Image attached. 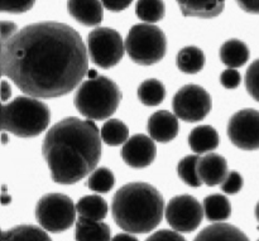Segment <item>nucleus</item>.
<instances>
[{"label":"nucleus","mask_w":259,"mask_h":241,"mask_svg":"<svg viewBox=\"0 0 259 241\" xmlns=\"http://www.w3.org/2000/svg\"><path fill=\"white\" fill-rule=\"evenodd\" d=\"M240 9L250 14H259V0H235Z\"/></svg>","instance_id":"obj_37"},{"label":"nucleus","mask_w":259,"mask_h":241,"mask_svg":"<svg viewBox=\"0 0 259 241\" xmlns=\"http://www.w3.org/2000/svg\"><path fill=\"white\" fill-rule=\"evenodd\" d=\"M146 241H186V239L175 230H159L153 232Z\"/></svg>","instance_id":"obj_34"},{"label":"nucleus","mask_w":259,"mask_h":241,"mask_svg":"<svg viewBox=\"0 0 259 241\" xmlns=\"http://www.w3.org/2000/svg\"><path fill=\"white\" fill-rule=\"evenodd\" d=\"M67 10L76 22L94 27L103 22L104 5L100 0H67Z\"/></svg>","instance_id":"obj_15"},{"label":"nucleus","mask_w":259,"mask_h":241,"mask_svg":"<svg viewBox=\"0 0 259 241\" xmlns=\"http://www.w3.org/2000/svg\"><path fill=\"white\" fill-rule=\"evenodd\" d=\"M111 241H139L131 232H120V234L115 235V236L111 239Z\"/></svg>","instance_id":"obj_39"},{"label":"nucleus","mask_w":259,"mask_h":241,"mask_svg":"<svg viewBox=\"0 0 259 241\" xmlns=\"http://www.w3.org/2000/svg\"><path fill=\"white\" fill-rule=\"evenodd\" d=\"M189 146L195 154H207L219 147V134L211 125H200L192 129Z\"/></svg>","instance_id":"obj_17"},{"label":"nucleus","mask_w":259,"mask_h":241,"mask_svg":"<svg viewBox=\"0 0 259 241\" xmlns=\"http://www.w3.org/2000/svg\"><path fill=\"white\" fill-rule=\"evenodd\" d=\"M255 217H257V221L259 222V201H258L257 206H255Z\"/></svg>","instance_id":"obj_42"},{"label":"nucleus","mask_w":259,"mask_h":241,"mask_svg":"<svg viewBox=\"0 0 259 241\" xmlns=\"http://www.w3.org/2000/svg\"><path fill=\"white\" fill-rule=\"evenodd\" d=\"M242 82V76L235 68H227L220 75V83L228 90H234Z\"/></svg>","instance_id":"obj_33"},{"label":"nucleus","mask_w":259,"mask_h":241,"mask_svg":"<svg viewBox=\"0 0 259 241\" xmlns=\"http://www.w3.org/2000/svg\"><path fill=\"white\" fill-rule=\"evenodd\" d=\"M185 17L211 19L223 13L225 0H176Z\"/></svg>","instance_id":"obj_16"},{"label":"nucleus","mask_w":259,"mask_h":241,"mask_svg":"<svg viewBox=\"0 0 259 241\" xmlns=\"http://www.w3.org/2000/svg\"><path fill=\"white\" fill-rule=\"evenodd\" d=\"M76 241H111V231L108 224L78 217L75 231Z\"/></svg>","instance_id":"obj_19"},{"label":"nucleus","mask_w":259,"mask_h":241,"mask_svg":"<svg viewBox=\"0 0 259 241\" xmlns=\"http://www.w3.org/2000/svg\"><path fill=\"white\" fill-rule=\"evenodd\" d=\"M121 159L132 168H147L154 162L157 147L153 139L144 134H136L123 144L120 152Z\"/></svg>","instance_id":"obj_12"},{"label":"nucleus","mask_w":259,"mask_h":241,"mask_svg":"<svg viewBox=\"0 0 259 241\" xmlns=\"http://www.w3.org/2000/svg\"><path fill=\"white\" fill-rule=\"evenodd\" d=\"M197 172L202 183L209 187L218 186L222 184L229 174L228 162L223 156L211 152L200 157Z\"/></svg>","instance_id":"obj_14"},{"label":"nucleus","mask_w":259,"mask_h":241,"mask_svg":"<svg viewBox=\"0 0 259 241\" xmlns=\"http://www.w3.org/2000/svg\"><path fill=\"white\" fill-rule=\"evenodd\" d=\"M8 143V136H7V131H3V144H7Z\"/></svg>","instance_id":"obj_41"},{"label":"nucleus","mask_w":259,"mask_h":241,"mask_svg":"<svg viewBox=\"0 0 259 241\" xmlns=\"http://www.w3.org/2000/svg\"><path fill=\"white\" fill-rule=\"evenodd\" d=\"M89 52L72 27L42 22L18 30L2 43V75L37 99L65 96L89 72Z\"/></svg>","instance_id":"obj_1"},{"label":"nucleus","mask_w":259,"mask_h":241,"mask_svg":"<svg viewBox=\"0 0 259 241\" xmlns=\"http://www.w3.org/2000/svg\"><path fill=\"white\" fill-rule=\"evenodd\" d=\"M228 136L237 148L252 152L259 149V111L243 109L237 111L228 123Z\"/></svg>","instance_id":"obj_11"},{"label":"nucleus","mask_w":259,"mask_h":241,"mask_svg":"<svg viewBox=\"0 0 259 241\" xmlns=\"http://www.w3.org/2000/svg\"><path fill=\"white\" fill-rule=\"evenodd\" d=\"M103 3L104 8L114 13H119L121 10L126 9L132 4L133 0H100Z\"/></svg>","instance_id":"obj_35"},{"label":"nucleus","mask_w":259,"mask_h":241,"mask_svg":"<svg viewBox=\"0 0 259 241\" xmlns=\"http://www.w3.org/2000/svg\"><path fill=\"white\" fill-rule=\"evenodd\" d=\"M194 241H250L239 229L230 224L217 222L202 229Z\"/></svg>","instance_id":"obj_18"},{"label":"nucleus","mask_w":259,"mask_h":241,"mask_svg":"<svg viewBox=\"0 0 259 241\" xmlns=\"http://www.w3.org/2000/svg\"><path fill=\"white\" fill-rule=\"evenodd\" d=\"M101 139L110 147H118L125 144L129 139V129L125 123L119 119H109L101 126Z\"/></svg>","instance_id":"obj_26"},{"label":"nucleus","mask_w":259,"mask_h":241,"mask_svg":"<svg viewBox=\"0 0 259 241\" xmlns=\"http://www.w3.org/2000/svg\"><path fill=\"white\" fill-rule=\"evenodd\" d=\"M199 159V154L186 156L179 162V166H177V173H179L180 179L190 187H200L202 184L199 172H197Z\"/></svg>","instance_id":"obj_28"},{"label":"nucleus","mask_w":259,"mask_h":241,"mask_svg":"<svg viewBox=\"0 0 259 241\" xmlns=\"http://www.w3.org/2000/svg\"><path fill=\"white\" fill-rule=\"evenodd\" d=\"M244 82L248 93L259 103V58L253 61L252 65L248 67Z\"/></svg>","instance_id":"obj_30"},{"label":"nucleus","mask_w":259,"mask_h":241,"mask_svg":"<svg viewBox=\"0 0 259 241\" xmlns=\"http://www.w3.org/2000/svg\"><path fill=\"white\" fill-rule=\"evenodd\" d=\"M51 110L33 96H18L2 108V128L18 138H34L50 125Z\"/></svg>","instance_id":"obj_4"},{"label":"nucleus","mask_w":259,"mask_h":241,"mask_svg":"<svg viewBox=\"0 0 259 241\" xmlns=\"http://www.w3.org/2000/svg\"><path fill=\"white\" fill-rule=\"evenodd\" d=\"M17 32H18V27L15 23L3 20L2 22V43L7 42L8 39H10L13 35L17 34Z\"/></svg>","instance_id":"obj_36"},{"label":"nucleus","mask_w":259,"mask_h":241,"mask_svg":"<svg viewBox=\"0 0 259 241\" xmlns=\"http://www.w3.org/2000/svg\"><path fill=\"white\" fill-rule=\"evenodd\" d=\"M12 96V87H10V83L7 80H3L2 82V100L3 103L8 101Z\"/></svg>","instance_id":"obj_38"},{"label":"nucleus","mask_w":259,"mask_h":241,"mask_svg":"<svg viewBox=\"0 0 259 241\" xmlns=\"http://www.w3.org/2000/svg\"><path fill=\"white\" fill-rule=\"evenodd\" d=\"M2 241H52L45 229L34 225H18L3 231Z\"/></svg>","instance_id":"obj_24"},{"label":"nucleus","mask_w":259,"mask_h":241,"mask_svg":"<svg viewBox=\"0 0 259 241\" xmlns=\"http://www.w3.org/2000/svg\"><path fill=\"white\" fill-rule=\"evenodd\" d=\"M78 217L93 221H103L108 215V204L98 195H88L81 197L76 204Z\"/></svg>","instance_id":"obj_21"},{"label":"nucleus","mask_w":259,"mask_h":241,"mask_svg":"<svg viewBox=\"0 0 259 241\" xmlns=\"http://www.w3.org/2000/svg\"><path fill=\"white\" fill-rule=\"evenodd\" d=\"M202 207H204L205 217L210 222H224L232 215V205L224 195H210L204 200Z\"/></svg>","instance_id":"obj_22"},{"label":"nucleus","mask_w":259,"mask_h":241,"mask_svg":"<svg viewBox=\"0 0 259 241\" xmlns=\"http://www.w3.org/2000/svg\"><path fill=\"white\" fill-rule=\"evenodd\" d=\"M88 52L91 62L108 70L121 61L125 52V40L113 28H96L88 37Z\"/></svg>","instance_id":"obj_8"},{"label":"nucleus","mask_w":259,"mask_h":241,"mask_svg":"<svg viewBox=\"0 0 259 241\" xmlns=\"http://www.w3.org/2000/svg\"><path fill=\"white\" fill-rule=\"evenodd\" d=\"M137 17L148 24L163 19L166 8L163 0H138L136 5Z\"/></svg>","instance_id":"obj_27"},{"label":"nucleus","mask_w":259,"mask_h":241,"mask_svg":"<svg viewBox=\"0 0 259 241\" xmlns=\"http://www.w3.org/2000/svg\"><path fill=\"white\" fill-rule=\"evenodd\" d=\"M137 95L143 105L157 106L166 98V87L162 81L157 78H148L138 86Z\"/></svg>","instance_id":"obj_25"},{"label":"nucleus","mask_w":259,"mask_h":241,"mask_svg":"<svg viewBox=\"0 0 259 241\" xmlns=\"http://www.w3.org/2000/svg\"><path fill=\"white\" fill-rule=\"evenodd\" d=\"M121 101V91L115 81L96 75L82 81L73 98L78 113L89 120L109 119Z\"/></svg>","instance_id":"obj_5"},{"label":"nucleus","mask_w":259,"mask_h":241,"mask_svg":"<svg viewBox=\"0 0 259 241\" xmlns=\"http://www.w3.org/2000/svg\"><path fill=\"white\" fill-rule=\"evenodd\" d=\"M174 114L186 123H197L209 115L211 110L210 93L202 86L185 85L175 93L172 100Z\"/></svg>","instance_id":"obj_9"},{"label":"nucleus","mask_w":259,"mask_h":241,"mask_svg":"<svg viewBox=\"0 0 259 241\" xmlns=\"http://www.w3.org/2000/svg\"><path fill=\"white\" fill-rule=\"evenodd\" d=\"M76 205L62 194H47L35 206V219L46 231L58 234L70 229L76 221Z\"/></svg>","instance_id":"obj_7"},{"label":"nucleus","mask_w":259,"mask_h":241,"mask_svg":"<svg viewBox=\"0 0 259 241\" xmlns=\"http://www.w3.org/2000/svg\"><path fill=\"white\" fill-rule=\"evenodd\" d=\"M4 188V192H3V205H8L10 202V197H8L7 194V187H3Z\"/></svg>","instance_id":"obj_40"},{"label":"nucleus","mask_w":259,"mask_h":241,"mask_svg":"<svg viewBox=\"0 0 259 241\" xmlns=\"http://www.w3.org/2000/svg\"><path fill=\"white\" fill-rule=\"evenodd\" d=\"M176 65L181 72L187 75L199 73L205 66V55L201 48L187 45L180 50L176 57Z\"/></svg>","instance_id":"obj_23"},{"label":"nucleus","mask_w":259,"mask_h":241,"mask_svg":"<svg viewBox=\"0 0 259 241\" xmlns=\"http://www.w3.org/2000/svg\"><path fill=\"white\" fill-rule=\"evenodd\" d=\"M125 52L137 65H156L166 56V35L154 24L141 23L133 25L126 35Z\"/></svg>","instance_id":"obj_6"},{"label":"nucleus","mask_w":259,"mask_h":241,"mask_svg":"<svg viewBox=\"0 0 259 241\" xmlns=\"http://www.w3.org/2000/svg\"><path fill=\"white\" fill-rule=\"evenodd\" d=\"M164 215L169 226L177 232L195 231L205 216L202 205L190 195H180L169 200Z\"/></svg>","instance_id":"obj_10"},{"label":"nucleus","mask_w":259,"mask_h":241,"mask_svg":"<svg viewBox=\"0 0 259 241\" xmlns=\"http://www.w3.org/2000/svg\"><path fill=\"white\" fill-rule=\"evenodd\" d=\"M114 184H115V177H114L113 171L106 167L96 168L89 176L88 182H86L89 189L98 194H108L109 191H111Z\"/></svg>","instance_id":"obj_29"},{"label":"nucleus","mask_w":259,"mask_h":241,"mask_svg":"<svg viewBox=\"0 0 259 241\" xmlns=\"http://www.w3.org/2000/svg\"><path fill=\"white\" fill-rule=\"evenodd\" d=\"M35 0H2V12L10 14H20L30 10Z\"/></svg>","instance_id":"obj_32"},{"label":"nucleus","mask_w":259,"mask_h":241,"mask_svg":"<svg viewBox=\"0 0 259 241\" xmlns=\"http://www.w3.org/2000/svg\"><path fill=\"white\" fill-rule=\"evenodd\" d=\"M148 134L154 141L167 144L179 134V118L171 111L159 110L148 119Z\"/></svg>","instance_id":"obj_13"},{"label":"nucleus","mask_w":259,"mask_h":241,"mask_svg":"<svg viewBox=\"0 0 259 241\" xmlns=\"http://www.w3.org/2000/svg\"><path fill=\"white\" fill-rule=\"evenodd\" d=\"M219 56L228 68H239L249 60V48L243 40L233 38L220 47Z\"/></svg>","instance_id":"obj_20"},{"label":"nucleus","mask_w":259,"mask_h":241,"mask_svg":"<svg viewBox=\"0 0 259 241\" xmlns=\"http://www.w3.org/2000/svg\"><path fill=\"white\" fill-rule=\"evenodd\" d=\"M243 183H244V179L242 174L238 171H230L224 182L220 184V188L227 195H237L243 188Z\"/></svg>","instance_id":"obj_31"},{"label":"nucleus","mask_w":259,"mask_h":241,"mask_svg":"<svg viewBox=\"0 0 259 241\" xmlns=\"http://www.w3.org/2000/svg\"><path fill=\"white\" fill-rule=\"evenodd\" d=\"M258 241H259V239H258Z\"/></svg>","instance_id":"obj_43"},{"label":"nucleus","mask_w":259,"mask_h":241,"mask_svg":"<svg viewBox=\"0 0 259 241\" xmlns=\"http://www.w3.org/2000/svg\"><path fill=\"white\" fill-rule=\"evenodd\" d=\"M51 178L75 184L90 176L103 156L101 133L93 120L70 116L51 126L42 143Z\"/></svg>","instance_id":"obj_2"},{"label":"nucleus","mask_w":259,"mask_h":241,"mask_svg":"<svg viewBox=\"0 0 259 241\" xmlns=\"http://www.w3.org/2000/svg\"><path fill=\"white\" fill-rule=\"evenodd\" d=\"M163 196L152 184L132 182L115 192L111 214L115 224L131 234H147L156 229L163 219Z\"/></svg>","instance_id":"obj_3"}]
</instances>
